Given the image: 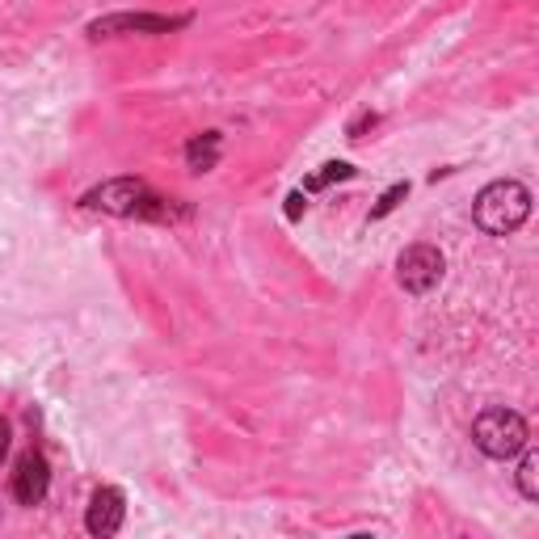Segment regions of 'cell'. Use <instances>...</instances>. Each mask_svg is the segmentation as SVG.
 <instances>
[{
    "instance_id": "obj_1",
    "label": "cell",
    "mask_w": 539,
    "mask_h": 539,
    "mask_svg": "<svg viewBox=\"0 0 539 539\" xmlns=\"http://www.w3.org/2000/svg\"><path fill=\"white\" fill-rule=\"evenodd\" d=\"M81 203L93 211L118 215V219H156V224H169V219L182 215V207H173V198L156 194L144 177H114V182H102L97 190H89Z\"/></svg>"
},
{
    "instance_id": "obj_2",
    "label": "cell",
    "mask_w": 539,
    "mask_h": 539,
    "mask_svg": "<svg viewBox=\"0 0 539 539\" xmlns=\"http://www.w3.org/2000/svg\"><path fill=\"white\" fill-rule=\"evenodd\" d=\"M531 215V190L514 177H502V182H489L472 203V219L476 228L489 232V236H510L527 224Z\"/></svg>"
},
{
    "instance_id": "obj_3",
    "label": "cell",
    "mask_w": 539,
    "mask_h": 539,
    "mask_svg": "<svg viewBox=\"0 0 539 539\" xmlns=\"http://www.w3.org/2000/svg\"><path fill=\"white\" fill-rule=\"evenodd\" d=\"M472 443L481 447L489 459H510V455H518L531 443L527 417L506 409V405H493L472 422Z\"/></svg>"
},
{
    "instance_id": "obj_4",
    "label": "cell",
    "mask_w": 539,
    "mask_h": 539,
    "mask_svg": "<svg viewBox=\"0 0 539 539\" xmlns=\"http://www.w3.org/2000/svg\"><path fill=\"white\" fill-rule=\"evenodd\" d=\"M447 262L443 253H438L434 245H409L401 257H396V283H401L409 295H430L438 287V278H443Z\"/></svg>"
},
{
    "instance_id": "obj_5",
    "label": "cell",
    "mask_w": 539,
    "mask_h": 539,
    "mask_svg": "<svg viewBox=\"0 0 539 539\" xmlns=\"http://www.w3.org/2000/svg\"><path fill=\"white\" fill-rule=\"evenodd\" d=\"M190 26V13H177V17H165V13H110V17H97L89 26L93 38H114V34H173Z\"/></svg>"
},
{
    "instance_id": "obj_6",
    "label": "cell",
    "mask_w": 539,
    "mask_h": 539,
    "mask_svg": "<svg viewBox=\"0 0 539 539\" xmlns=\"http://www.w3.org/2000/svg\"><path fill=\"white\" fill-rule=\"evenodd\" d=\"M51 489V464H47V455L43 451H26L22 459H17V468H13V497L22 506H38L47 497Z\"/></svg>"
},
{
    "instance_id": "obj_7",
    "label": "cell",
    "mask_w": 539,
    "mask_h": 539,
    "mask_svg": "<svg viewBox=\"0 0 539 539\" xmlns=\"http://www.w3.org/2000/svg\"><path fill=\"white\" fill-rule=\"evenodd\" d=\"M123 514H127V502H123V493L118 489H97L89 497V510H85V531L97 535V539H106L114 535L118 527H123Z\"/></svg>"
},
{
    "instance_id": "obj_8",
    "label": "cell",
    "mask_w": 539,
    "mask_h": 539,
    "mask_svg": "<svg viewBox=\"0 0 539 539\" xmlns=\"http://www.w3.org/2000/svg\"><path fill=\"white\" fill-rule=\"evenodd\" d=\"M219 148H224V135H219V131L194 135L190 144H186V165H190V173H211V169L219 165Z\"/></svg>"
},
{
    "instance_id": "obj_9",
    "label": "cell",
    "mask_w": 539,
    "mask_h": 539,
    "mask_svg": "<svg viewBox=\"0 0 539 539\" xmlns=\"http://www.w3.org/2000/svg\"><path fill=\"white\" fill-rule=\"evenodd\" d=\"M518 493L527 502H539V455L531 451V443L523 447V464H518Z\"/></svg>"
},
{
    "instance_id": "obj_10",
    "label": "cell",
    "mask_w": 539,
    "mask_h": 539,
    "mask_svg": "<svg viewBox=\"0 0 539 539\" xmlns=\"http://www.w3.org/2000/svg\"><path fill=\"white\" fill-rule=\"evenodd\" d=\"M358 169L354 165H346V161H329V165H321V173H312L308 182H304V190H325V186H333V182H350Z\"/></svg>"
},
{
    "instance_id": "obj_11",
    "label": "cell",
    "mask_w": 539,
    "mask_h": 539,
    "mask_svg": "<svg viewBox=\"0 0 539 539\" xmlns=\"http://www.w3.org/2000/svg\"><path fill=\"white\" fill-rule=\"evenodd\" d=\"M405 198H409V182H396V186H388L384 194H379V203L371 207V224H375V219H384V215H392L396 207L405 203Z\"/></svg>"
},
{
    "instance_id": "obj_12",
    "label": "cell",
    "mask_w": 539,
    "mask_h": 539,
    "mask_svg": "<svg viewBox=\"0 0 539 539\" xmlns=\"http://www.w3.org/2000/svg\"><path fill=\"white\" fill-rule=\"evenodd\" d=\"M304 215V190H295V194H287V219L295 224V219Z\"/></svg>"
},
{
    "instance_id": "obj_13",
    "label": "cell",
    "mask_w": 539,
    "mask_h": 539,
    "mask_svg": "<svg viewBox=\"0 0 539 539\" xmlns=\"http://www.w3.org/2000/svg\"><path fill=\"white\" fill-rule=\"evenodd\" d=\"M375 123H379L375 114H363L358 123H350V131H346V135H350V139H363V131H367V127H375Z\"/></svg>"
},
{
    "instance_id": "obj_14",
    "label": "cell",
    "mask_w": 539,
    "mask_h": 539,
    "mask_svg": "<svg viewBox=\"0 0 539 539\" xmlns=\"http://www.w3.org/2000/svg\"><path fill=\"white\" fill-rule=\"evenodd\" d=\"M5 455H9V422L0 417V464H5Z\"/></svg>"
}]
</instances>
